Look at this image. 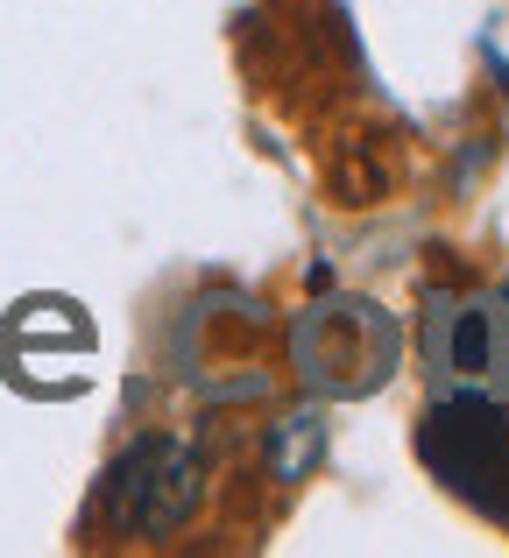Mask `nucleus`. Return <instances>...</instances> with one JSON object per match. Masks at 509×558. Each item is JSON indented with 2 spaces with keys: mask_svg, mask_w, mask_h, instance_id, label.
<instances>
[{
  "mask_svg": "<svg viewBox=\"0 0 509 558\" xmlns=\"http://www.w3.org/2000/svg\"><path fill=\"white\" fill-rule=\"evenodd\" d=\"M425 361L439 375H488L509 361V340H502V304L496 298H432L425 312Z\"/></svg>",
  "mask_w": 509,
  "mask_h": 558,
  "instance_id": "nucleus-4",
  "label": "nucleus"
},
{
  "mask_svg": "<svg viewBox=\"0 0 509 558\" xmlns=\"http://www.w3.org/2000/svg\"><path fill=\"white\" fill-rule=\"evenodd\" d=\"M417 460L482 517L509 523V410L488 396H439L417 424Z\"/></svg>",
  "mask_w": 509,
  "mask_h": 558,
  "instance_id": "nucleus-1",
  "label": "nucleus"
},
{
  "mask_svg": "<svg viewBox=\"0 0 509 558\" xmlns=\"http://www.w3.org/2000/svg\"><path fill=\"white\" fill-rule=\"evenodd\" d=\"M93 509H99V523L121 531V537H170V531H184L192 509H198V460H192V446H178V438H163V432L135 438V446L107 466Z\"/></svg>",
  "mask_w": 509,
  "mask_h": 558,
  "instance_id": "nucleus-3",
  "label": "nucleus"
},
{
  "mask_svg": "<svg viewBox=\"0 0 509 558\" xmlns=\"http://www.w3.org/2000/svg\"><path fill=\"white\" fill-rule=\"evenodd\" d=\"M318 452V417H290V424H276V474H298L304 460Z\"/></svg>",
  "mask_w": 509,
  "mask_h": 558,
  "instance_id": "nucleus-5",
  "label": "nucleus"
},
{
  "mask_svg": "<svg viewBox=\"0 0 509 558\" xmlns=\"http://www.w3.org/2000/svg\"><path fill=\"white\" fill-rule=\"evenodd\" d=\"M403 354V332L368 298H326L298 318V375L318 396H375Z\"/></svg>",
  "mask_w": 509,
  "mask_h": 558,
  "instance_id": "nucleus-2",
  "label": "nucleus"
}]
</instances>
